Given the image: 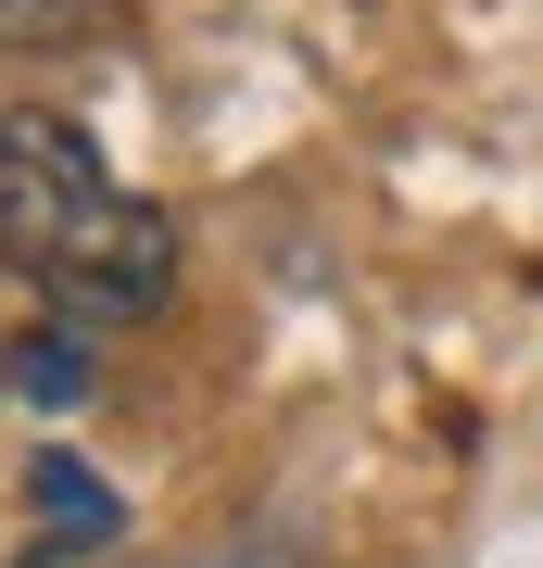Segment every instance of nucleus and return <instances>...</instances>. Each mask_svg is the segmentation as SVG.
<instances>
[{
  "label": "nucleus",
  "mask_w": 543,
  "mask_h": 568,
  "mask_svg": "<svg viewBox=\"0 0 543 568\" xmlns=\"http://www.w3.org/2000/svg\"><path fill=\"white\" fill-rule=\"evenodd\" d=\"M0 265L51 291V316L127 328V316H164V291H178V215L140 203L77 114L26 102L0 114Z\"/></svg>",
  "instance_id": "obj_1"
},
{
  "label": "nucleus",
  "mask_w": 543,
  "mask_h": 568,
  "mask_svg": "<svg viewBox=\"0 0 543 568\" xmlns=\"http://www.w3.org/2000/svg\"><path fill=\"white\" fill-rule=\"evenodd\" d=\"M26 506H39V556L114 544V493H101V467H77V455H39V467H26Z\"/></svg>",
  "instance_id": "obj_2"
},
{
  "label": "nucleus",
  "mask_w": 543,
  "mask_h": 568,
  "mask_svg": "<svg viewBox=\"0 0 543 568\" xmlns=\"http://www.w3.org/2000/svg\"><path fill=\"white\" fill-rule=\"evenodd\" d=\"M114 26V0H0V51H77Z\"/></svg>",
  "instance_id": "obj_3"
},
{
  "label": "nucleus",
  "mask_w": 543,
  "mask_h": 568,
  "mask_svg": "<svg viewBox=\"0 0 543 568\" xmlns=\"http://www.w3.org/2000/svg\"><path fill=\"white\" fill-rule=\"evenodd\" d=\"M13 392H26V405H77V392H89V354H77V328H39V342L13 354Z\"/></svg>",
  "instance_id": "obj_4"
}]
</instances>
